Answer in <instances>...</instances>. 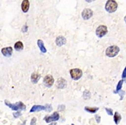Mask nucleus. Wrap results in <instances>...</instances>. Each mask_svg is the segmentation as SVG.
Segmentation results:
<instances>
[{"instance_id": "nucleus-22", "label": "nucleus", "mask_w": 126, "mask_h": 125, "mask_svg": "<svg viewBox=\"0 0 126 125\" xmlns=\"http://www.w3.org/2000/svg\"><path fill=\"white\" fill-rule=\"evenodd\" d=\"M37 118L35 117H33L30 122V125H36V124Z\"/></svg>"}, {"instance_id": "nucleus-3", "label": "nucleus", "mask_w": 126, "mask_h": 125, "mask_svg": "<svg viewBox=\"0 0 126 125\" xmlns=\"http://www.w3.org/2000/svg\"><path fill=\"white\" fill-rule=\"evenodd\" d=\"M118 4L116 2L112 0H109L107 2L105 5V9L109 13H113L116 11Z\"/></svg>"}, {"instance_id": "nucleus-13", "label": "nucleus", "mask_w": 126, "mask_h": 125, "mask_svg": "<svg viewBox=\"0 0 126 125\" xmlns=\"http://www.w3.org/2000/svg\"><path fill=\"white\" fill-rule=\"evenodd\" d=\"M46 107L45 106H42V105H34L32 107L30 112H36L41 111H42L46 110Z\"/></svg>"}, {"instance_id": "nucleus-19", "label": "nucleus", "mask_w": 126, "mask_h": 125, "mask_svg": "<svg viewBox=\"0 0 126 125\" xmlns=\"http://www.w3.org/2000/svg\"><path fill=\"white\" fill-rule=\"evenodd\" d=\"M123 82H124V80H120L119 81L116 88L117 92H118L120 90H121V89L122 88Z\"/></svg>"}, {"instance_id": "nucleus-11", "label": "nucleus", "mask_w": 126, "mask_h": 125, "mask_svg": "<svg viewBox=\"0 0 126 125\" xmlns=\"http://www.w3.org/2000/svg\"><path fill=\"white\" fill-rule=\"evenodd\" d=\"M66 42V39L62 36H59L56 39V43L58 46H62L65 44Z\"/></svg>"}, {"instance_id": "nucleus-6", "label": "nucleus", "mask_w": 126, "mask_h": 125, "mask_svg": "<svg viewBox=\"0 0 126 125\" xmlns=\"http://www.w3.org/2000/svg\"><path fill=\"white\" fill-rule=\"evenodd\" d=\"M60 118L59 113L57 112H54L53 114L49 116H47L45 117L44 120L46 121L47 123H51L53 121H57L59 120Z\"/></svg>"}, {"instance_id": "nucleus-8", "label": "nucleus", "mask_w": 126, "mask_h": 125, "mask_svg": "<svg viewBox=\"0 0 126 125\" xmlns=\"http://www.w3.org/2000/svg\"><path fill=\"white\" fill-rule=\"evenodd\" d=\"M93 11L90 8H85L82 12V15L83 19L85 20H87L92 17Z\"/></svg>"}, {"instance_id": "nucleus-15", "label": "nucleus", "mask_w": 126, "mask_h": 125, "mask_svg": "<svg viewBox=\"0 0 126 125\" xmlns=\"http://www.w3.org/2000/svg\"><path fill=\"white\" fill-rule=\"evenodd\" d=\"M37 43L41 51L43 52V53H46L47 50L45 48V47L43 41L41 39H38Z\"/></svg>"}, {"instance_id": "nucleus-17", "label": "nucleus", "mask_w": 126, "mask_h": 125, "mask_svg": "<svg viewBox=\"0 0 126 125\" xmlns=\"http://www.w3.org/2000/svg\"><path fill=\"white\" fill-rule=\"evenodd\" d=\"M122 117L121 114L116 112L114 116V121L117 125H118L121 120Z\"/></svg>"}, {"instance_id": "nucleus-4", "label": "nucleus", "mask_w": 126, "mask_h": 125, "mask_svg": "<svg viewBox=\"0 0 126 125\" xmlns=\"http://www.w3.org/2000/svg\"><path fill=\"white\" fill-rule=\"evenodd\" d=\"M70 74L72 79L74 80H78L82 77V71L79 68H74L70 70Z\"/></svg>"}, {"instance_id": "nucleus-14", "label": "nucleus", "mask_w": 126, "mask_h": 125, "mask_svg": "<svg viewBox=\"0 0 126 125\" xmlns=\"http://www.w3.org/2000/svg\"><path fill=\"white\" fill-rule=\"evenodd\" d=\"M41 76L40 75L37 73H33L31 75V81L32 83H36L38 82L40 79L41 78Z\"/></svg>"}, {"instance_id": "nucleus-16", "label": "nucleus", "mask_w": 126, "mask_h": 125, "mask_svg": "<svg viewBox=\"0 0 126 125\" xmlns=\"http://www.w3.org/2000/svg\"><path fill=\"white\" fill-rule=\"evenodd\" d=\"M24 47L23 44L22 42L20 41H19L16 42L15 44V46H14L15 49L17 51H19L22 50L24 49Z\"/></svg>"}, {"instance_id": "nucleus-2", "label": "nucleus", "mask_w": 126, "mask_h": 125, "mask_svg": "<svg viewBox=\"0 0 126 125\" xmlns=\"http://www.w3.org/2000/svg\"><path fill=\"white\" fill-rule=\"evenodd\" d=\"M120 49L117 46H112L108 47L105 53L106 55L110 58L115 57L119 52Z\"/></svg>"}, {"instance_id": "nucleus-10", "label": "nucleus", "mask_w": 126, "mask_h": 125, "mask_svg": "<svg viewBox=\"0 0 126 125\" xmlns=\"http://www.w3.org/2000/svg\"><path fill=\"white\" fill-rule=\"evenodd\" d=\"M2 54L6 57H10L12 54L13 48L11 47H4L1 50Z\"/></svg>"}, {"instance_id": "nucleus-5", "label": "nucleus", "mask_w": 126, "mask_h": 125, "mask_svg": "<svg viewBox=\"0 0 126 125\" xmlns=\"http://www.w3.org/2000/svg\"><path fill=\"white\" fill-rule=\"evenodd\" d=\"M107 27L105 25H101L97 27L96 30V34L99 38L104 36L107 33Z\"/></svg>"}, {"instance_id": "nucleus-25", "label": "nucleus", "mask_w": 126, "mask_h": 125, "mask_svg": "<svg viewBox=\"0 0 126 125\" xmlns=\"http://www.w3.org/2000/svg\"><path fill=\"white\" fill-rule=\"evenodd\" d=\"M13 115L14 117L15 118H18L20 116L22 115V114L20 112H15V113H13Z\"/></svg>"}, {"instance_id": "nucleus-9", "label": "nucleus", "mask_w": 126, "mask_h": 125, "mask_svg": "<svg viewBox=\"0 0 126 125\" xmlns=\"http://www.w3.org/2000/svg\"><path fill=\"white\" fill-rule=\"evenodd\" d=\"M56 85V87L59 89H64L67 87V81L65 79L60 78L57 81Z\"/></svg>"}, {"instance_id": "nucleus-21", "label": "nucleus", "mask_w": 126, "mask_h": 125, "mask_svg": "<svg viewBox=\"0 0 126 125\" xmlns=\"http://www.w3.org/2000/svg\"><path fill=\"white\" fill-rule=\"evenodd\" d=\"M105 109L108 115L110 116L113 115V111L112 109H111L107 108H106Z\"/></svg>"}, {"instance_id": "nucleus-26", "label": "nucleus", "mask_w": 126, "mask_h": 125, "mask_svg": "<svg viewBox=\"0 0 126 125\" xmlns=\"http://www.w3.org/2000/svg\"><path fill=\"white\" fill-rule=\"evenodd\" d=\"M125 94L124 91H120L119 93V94L120 95V96H121V100H122L123 99V97H124V94Z\"/></svg>"}, {"instance_id": "nucleus-27", "label": "nucleus", "mask_w": 126, "mask_h": 125, "mask_svg": "<svg viewBox=\"0 0 126 125\" xmlns=\"http://www.w3.org/2000/svg\"><path fill=\"white\" fill-rule=\"evenodd\" d=\"M28 31V27L26 26H24L22 28V31L23 32H27Z\"/></svg>"}, {"instance_id": "nucleus-29", "label": "nucleus", "mask_w": 126, "mask_h": 125, "mask_svg": "<svg viewBox=\"0 0 126 125\" xmlns=\"http://www.w3.org/2000/svg\"><path fill=\"white\" fill-rule=\"evenodd\" d=\"M71 125H74V124H71Z\"/></svg>"}, {"instance_id": "nucleus-1", "label": "nucleus", "mask_w": 126, "mask_h": 125, "mask_svg": "<svg viewBox=\"0 0 126 125\" xmlns=\"http://www.w3.org/2000/svg\"><path fill=\"white\" fill-rule=\"evenodd\" d=\"M5 103L6 106H8L13 111H24L26 109V105L21 101L13 104L11 103L7 100H5Z\"/></svg>"}, {"instance_id": "nucleus-23", "label": "nucleus", "mask_w": 126, "mask_h": 125, "mask_svg": "<svg viewBox=\"0 0 126 125\" xmlns=\"http://www.w3.org/2000/svg\"><path fill=\"white\" fill-rule=\"evenodd\" d=\"M122 78L123 80H125L126 78V67L124 69L122 75Z\"/></svg>"}, {"instance_id": "nucleus-28", "label": "nucleus", "mask_w": 126, "mask_h": 125, "mask_svg": "<svg viewBox=\"0 0 126 125\" xmlns=\"http://www.w3.org/2000/svg\"><path fill=\"white\" fill-rule=\"evenodd\" d=\"M57 123H51V124H49V125H57Z\"/></svg>"}, {"instance_id": "nucleus-7", "label": "nucleus", "mask_w": 126, "mask_h": 125, "mask_svg": "<svg viewBox=\"0 0 126 125\" xmlns=\"http://www.w3.org/2000/svg\"><path fill=\"white\" fill-rule=\"evenodd\" d=\"M54 82V79L51 75H47L45 77L44 79V85L47 87L50 88L52 87Z\"/></svg>"}, {"instance_id": "nucleus-20", "label": "nucleus", "mask_w": 126, "mask_h": 125, "mask_svg": "<svg viewBox=\"0 0 126 125\" xmlns=\"http://www.w3.org/2000/svg\"><path fill=\"white\" fill-rule=\"evenodd\" d=\"M45 107H46V111H47L50 112L53 110V108H52V106L51 104H47L45 105Z\"/></svg>"}, {"instance_id": "nucleus-12", "label": "nucleus", "mask_w": 126, "mask_h": 125, "mask_svg": "<svg viewBox=\"0 0 126 125\" xmlns=\"http://www.w3.org/2000/svg\"><path fill=\"white\" fill-rule=\"evenodd\" d=\"M30 7V2L28 0H24L21 4V8L23 12L26 13L28 11Z\"/></svg>"}, {"instance_id": "nucleus-18", "label": "nucleus", "mask_w": 126, "mask_h": 125, "mask_svg": "<svg viewBox=\"0 0 126 125\" xmlns=\"http://www.w3.org/2000/svg\"><path fill=\"white\" fill-rule=\"evenodd\" d=\"M99 109V108H97V107H90L89 106H85V111L89 112V113H96L98 110Z\"/></svg>"}, {"instance_id": "nucleus-24", "label": "nucleus", "mask_w": 126, "mask_h": 125, "mask_svg": "<svg viewBox=\"0 0 126 125\" xmlns=\"http://www.w3.org/2000/svg\"><path fill=\"white\" fill-rule=\"evenodd\" d=\"M95 120H96L97 123H99L100 122V120H101L100 116L98 115H95Z\"/></svg>"}]
</instances>
